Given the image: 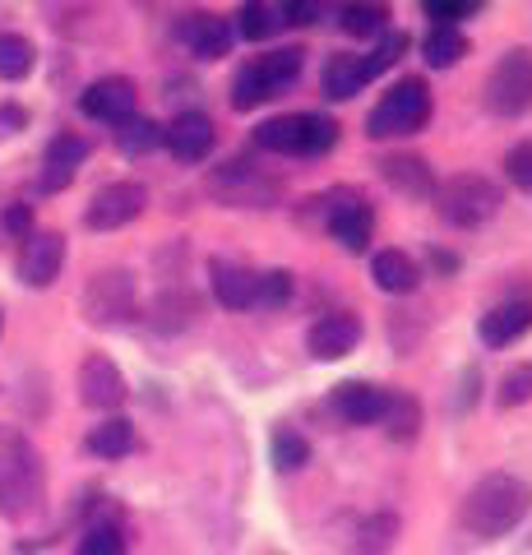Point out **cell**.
<instances>
[{"label": "cell", "mask_w": 532, "mask_h": 555, "mask_svg": "<svg viewBox=\"0 0 532 555\" xmlns=\"http://www.w3.org/2000/svg\"><path fill=\"white\" fill-rule=\"evenodd\" d=\"M89 158V139L79 134H56L47 144V171H42V190H65L75 177V167Z\"/></svg>", "instance_id": "cell-19"}, {"label": "cell", "mask_w": 532, "mask_h": 555, "mask_svg": "<svg viewBox=\"0 0 532 555\" xmlns=\"http://www.w3.org/2000/svg\"><path fill=\"white\" fill-rule=\"evenodd\" d=\"M79 555H126V532L116 524H93L89 532H83Z\"/></svg>", "instance_id": "cell-35"}, {"label": "cell", "mask_w": 532, "mask_h": 555, "mask_svg": "<svg viewBox=\"0 0 532 555\" xmlns=\"http://www.w3.org/2000/svg\"><path fill=\"white\" fill-rule=\"evenodd\" d=\"M134 306H140V287H134V273L130 269H98L89 278L79 297L83 320L93 328H121L134 320Z\"/></svg>", "instance_id": "cell-4"}, {"label": "cell", "mask_w": 532, "mask_h": 555, "mask_svg": "<svg viewBox=\"0 0 532 555\" xmlns=\"http://www.w3.org/2000/svg\"><path fill=\"white\" fill-rule=\"evenodd\" d=\"M532 328V301H505L491 315H482V343L486 347H505L514 338H523Z\"/></svg>", "instance_id": "cell-20"}, {"label": "cell", "mask_w": 532, "mask_h": 555, "mask_svg": "<svg viewBox=\"0 0 532 555\" xmlns=\"http://www.w3.org/2000/svg\"><path fill=\"white\" fill-rule=\"evenodd\" d=\"M47 500V463L20 426H0V514L33 518Z\"/></svg>", "instance_id": "cell-2"}, {"label": "cell", "mask_w": 532, "mask_h": 555, "mask_svg": "<svg viewBox=\"0 0 532 555\" xmlns=\"http://www.w3.org/2000/svg\"><path fill=\"white\" fill-rule=\"evenodd\" d=\"M236 20H242V24H236V28H242V38H255V42L269 38V33H278L287 24L283 20V5H246Z\"/></svg>", "instance_id": "cell-32"}, {"label": "cell", "mask_w": 532, "mask_h": 555, "mask_svg": "<svg viewBox=\"0 0 532 555\" xmlns=\"http://www.w3.org/2000/svg\"><path fill=\"white\" fill-rule=\"evenodd\" d=\"M144 204H148V190L140 181H112L89 199V208H83V228L116 232V228H126V222L140 218Z\"/></svg>", "instance_id": "cell-9"}, {"label": "cell", "mask_w": 532, "mask_h": 555, "mask_svg": "<svg viewBox=\"0 0 532 555\" xmlns=\"http://www.w3.org/2000/svg\"><path fill=\"white\" fill-rule=\"evenodd\" d=\"M431 120V93L421 79H403L375 102L366 116V134L371 139H393V134H417Z\"/></svg>", "instance_id": "cell-6"}, {"label": "cell", "mask_w": 532, "mask_h": 555, "mask_svg": "<svg viewBox=\"0 0 532 555\" xmlns=\"http://www.w3.org/2000/svg\"><path fill=\"white\" fill-rule=\"evenodd\" d=\"M5 228H10V232H20V236H33V214H28L24 204L5 208Z\"/></svg>", "instance_id": "cell-41"}, {"label": "cell", "mask_w": 532, "mask_h": 555, "mask_svg": "<svg viewBox=\"0 0 532 555\" xmlns=\"http://www.w3.org/2000/svg\"><path fill=\"white\" fill-rule=\"evenodd\" d=\"M269 449H273V467H278V473H297L301 463H311V444H306L291 426H278V430H273Z\"/></svg>", "instance_id": "cell-30"}, {"label": "cell", "mask_w": 532, "mask_h": 555, "mask_svg": "<svg viewBox=\"0 0 532 555\" xmlns=\"http://www.w3.org/2000/svg\"><path fill=\"white\" fill-rule=\"evenodd\" d=\"M301 130H306V112L273 116V120H264V126L255 130V144L269 149V153H291V158H301Z\"/></svg>", "instance_id": "cell-25"}, {"label": "cell", "mask_w": 532, "mask_h": 555, "mask_svg": "<svg viewBox=\"0 0 532 555\" xmlns=\"http://www.w3.org/2000/svg\"><path fill=\"white\" fill-rule=\"evenodd\" d=\"M528 509H532V486L514 473H491L468 491V500L458 509V524L472 537H482V542H495V537L519 528Z\"/></svg>", "instance_id": "cell-1"}, {"label": "cell", "mask_w": 532, "mask_h": 555, "mask_svg": "<svg viewBox=\"0 0 532 555\" xmlns=\"http://www.w3.org/2000/svg\"><path fill=\"white\" fill-rule=\"evenodd\" d=\"M79 403L93 412H112L126 403V375L107 352H89L79 361Z\"/></svg>", "instance_id": "cell-10"}, {"label": "cell", "mask_w": 532, "mask_h": 555, "mask_svg": "<svg viewBox=\"0 0 532 555\" xmlns=\"http://www.w3.org/2000/svg\"><path fill=\"white\" fill-rule=\"evenodd\" d=\"M134 98H140V89H134V79L126 75H107L83 89L79 98V112L93 116V120H112V126H121L126 116H134Z\"/></svg>", "instance_id": "cell-12"}, {"label": "cell", "mask_w": 532, "mask_h": 555, "mask_svg": "<svg viewBox=\"0 0 532 555\" xmlns=\"http://www.w3.org/2000/svg\"><path fill=\"white\" fill-rule=\"evenodd\" d=\"M371 278H375V287H380V292L407 297V292L421 283V269L412 264V255H403V250H380L371 259Z\"/></svg>", "instance_id": "cell-21"}, {"label": "cell", "mask_w": 532, "mask_h": 555, "mask_svg": "<svg viewBox=\"0 0 532 555\" xmlns=\"http://www.w3.org/2000/svg\"><path fill=\"white\" fill-rule=\"evenodd\" d=\"M532 398V366H519L501 379V408H519Z\"/></svg>", "instance_id": "cell-39"}, {"label": "cell", "mask_w": 532, "mask_h": 555, "mask_svg": "<svg viewBox=\"0 0 532 555\" xmlns=\"http://www.w3.org/2000/svg\"><path fill=\"white\" fill-rule=\"evenodd\" d=\"M163 144V130L153 126L148 116H126L121 126H116V149L126 153V158H140V153L158 149Z\"/></svg>", "instance_id": "cell-27"}, {"label": "cell", "mask_w": 532, "mask_h": 555, "mask_svg": "<svg viewBox=\"0 0 532 555\" xmlns=\"http://www.w3.org/2000/svg\"><path fill=\"white\" fill-rule=\"evenodd\" d=\"M301 61H306L301 47L264 51V56L246 61L242 69H236V79H232V107L236 112H250V107H260V102L278 98L283 89H291L297 75H301Z\"/></svg>", "instance_id": "cell-3"}, {"label": "cell", "mask_w": 532, "mask_h": 555, "mask_svg": "<svg viewBox=\"0 0 532 555\" xmlns=\"http://www.w3.org/2000/svg\"><path fill=\"white\" fill-rule=\"evenodd\" d=\"M463 51H468V42H463L458 28H431V33H426V42H421L426 65H436V69H450Z\"/></svg>", "instance_id": "cell-28"}, {"label": "cell", "mask_w": 532, "mask_h": 555, "mask_svg": "<svg viewBox=\"0 0 532 555\" xmlns=\"http://www.w3.org/2000/svg\"><path fill=\"white\" fill-rule=\"evenodd\" d=\"M403 47H407V38H403V33H385V38H380V47H375V51H371V56H366V65H371V75H380V69H389L393 61H399V56H403Z\"/></svg>", "instance_id": "cell-40"}, {"label": "cell", "mask_w": 532, "mask_h": 555, "mask_svg": "<svg viewBox=\"0 0 532 555\" xmlns=\"http://www.w3.org/2000/svg\"><path fill=\"white\" fill-rule=\"evenodd\" d=\"M486 107L495 116H523L532 112V51L514 47L486 75Z\"/></svg>", "instance_id": "cell-7"}, {"label": "cell", "mask_w": 532, "mask_h": 555, "mask_svg": "<svg viewBox=\"0 0 532 555\" xmlns=\"http://www.w3.org/2000/svg\"><path fill=\"white\" fill-rule=\"evenodd\" d=\"M436 208L450 228H482L501 208V185L477 177V171H458L436 190Z\"/></svg>", "instance_id": "cell-5"}, {"label": "cell", "mask_w": 532, "mask_h": 555, "mask_svg": "<svg viewBox=\"0 0 532 555\" xmlns=\"http://www.w3.org/2000/svg\"><path fill=\"white\" fill-rule=\"evenodd\" d=\"M393 532H399V518L393 514H375V518H366L362 524V537H356V555H385V546L393 542Z\"/></svg>", "instance_id": "cell-34"}, {"label": "cell", "mask_w": 532, "mask_h": 555, "mask_svg": "<svg viewBox=\"0 0 532 555\" xmlns=\"http://www.w3.org/2000/svg\"><path fill=\"white\" fill-rule=\"evenodd\" d=\"M356 343H362V320L348 315V310L324 315L320 324H311V334H306V347H311L315 361H342Z\"/></svg>", "instance_id": "cell-14"}, {"label": "cell", "mask_w": 532, "mask_h": 555, "mask_svg": "<svg viewBox=\"0 0 532 555\" xmlns=\"http://www.w3.org/2000/svg\"><path fill=\"white\" fill-rule=\"evenodd\" d=\"M209 283H213V297L228 310L255 306V273L232 264V259H209Z\"/></svg>", "instance_id": "cell-18"}, {"label": "cell", "mask_w": 532, "mask_h": 555, "mask_svg": "<svg viewBox=\"0 0 532 555\" xmlns=\"http://www.w3.org/2000/svg\"><path fill=\"white\" fill-rule=\"evenodd\" d=\"M291 297V273L287 269H269V273H255V306L260 310H278Z\"/></svg>", "instance_id": "cell-33"}, {"label": "cell", "mask_w": 532, "mask_h": 555, "mask_svg": "<svg viewBox=\"0 0 532 555\" xmlns=\"http://www.w3.org/2000/svg\"><path fill=\"white\" fill-rule=\"evenodd\" d=\"M33 61H38V51H33L28 38L20 33H0V79H24Z\"/></svg>", "instance_id": "cell-29"}, {"label": "cell", "mask_w": 532, "mask_h": 555, "mask_svg": "<svg viewBox=\"0 0 532 555\" xmlns=\"http://www.w3.org/2000/svg\"><path fill=\"white\" fill-rule=\"evenodd\" d=\"M380 422H385V436L389 440H417V426H421V408H417V398L403 393V389H393L385 393V412H380Z\"/></svg>", "instance_id": "cell-24"}, {"label": "cell", "mask_w": 532, "mask_h": 555, "mask_svg": "<svg viewBox=\"0 0 532 555\" xmlns=\"http://www.w3.org/2000/svg\"><path fill=\"white\" fill-rule=\"evenodd\" d=\"M209 190L232 208H269L273 199H278L283 185L273 177H264L255 163H228V167H218L209 177Z\"/></svg>", "instance_id": "cell-8"}, {"label": "cell", "mask_w": 532, "mask_h": 555, "mask_svg": "<svg viewBox=\"0 0 532 555\" xmlns=\"http://www.w3.org/2000/svg\"><path fill=\"white\" fill-rule=\"evenodd\" d=\"M385 20H389L385 5H348V10H342V28H348L352 38H371V33H385Z\"/></svg>", "instance_id": "cell-36"}, {"label": "cell", "mask_w": 532, "mask_h": 555, "mask_svg": "<svg viewBox=\"0 0 532 555\" xmlns=\"http://www.w3.org/2000/svg\"><path fill=\"white\" fill-rule=\"evenodd\" d=\"M338 144V126L334 116H320V112H306V130H301V158H320Z\"/></svg>", "instance_id": "cell-31"}, {"label": "cell", "mask_w": 532, "mask_h": 555, "mask_svg": "<svg viewBox=\"0 0 532 555\" xmlns=\"http://www.w3.org/2000/svg\"><path fill=\"white\" fill-rule=\"evenodd\" d=\"M380 177H385L393 190L412 195V199H426V195L436 190L431 167H426L421 158H412V153H403V158H385V163H380Z\"/></svg>", "instance_id": "cell-22"}, {"label": "cell", "mask_w": 532, "mask_h": 555, "mask_svg": "<svg viewBox=\"0 0 532 555\" xmlns=\"http://www.w3.org/2000/svg\"><path fill=\"white\" fill-rule=\"evenodd\" d=\"M421 10H426V20H436L431 28H454L458 20H468L477 5H472V0H426Z\"/></svg>", "instance_id": "cell-38"}, {"label": "cell", "mask_w": 532, "mask_h": 555, "mask_svg": "<svg viewBox=\"0 0 532 555\" xmlns=\"http://www.w3.org/2000/svg\"><path fill=\"white\" fill-rule=\"evenodd\" d=\"M0 126H24V112L20 107H5V112H0Z\"/></svg>", "instance_id": "cell-42"}, {"label": "cell", "mask_w": 532, "mask_h": 555, "mask_svg": "<svg viewBox=\"0 0 532 555\" xmlns=\"http://www.w3.org/2000/svg\"><path fill=\"white\" fill-rule=\"evenodd\" d=\"M505 177L523 190V195H532V139H523V144H514L505 153Z\"/></svg>", "instance_id": "cell-37"}, {"label": "cell", "mask_w": 532, "mask_h": 555, "mask_svg": "<svg viewBox=\"0 0 532 555\" xmlns=\"http://www.w3.org/2000/svg\"><path fill=\"white\" fill-rule=\"evenodd\" d=\"M181 38L199 61H218L232 51V24L218 20V14H191V20L181 24Z\"/></svg>", "instance_id": "cell-17"}, {"label": "cell", "mask_w": 532, "mask_h": 555, "mask_svg": "<svg viewBox=\"0 0 532 555\" xmlns=\"http://www.w3.org/2000/svg\"><path fill=\"white\" fill-rule=\"evenodd\" d=\"M371 79H375V75H371L366 56H334L329 65H324V93L338 98V102L352 98V93H362Z\"/></svg>", "instance_id": "cell-23"}, {"label": "cell", "mask_w": 532, "mask_h": 555, "mask_svg": "<svg viewBox=\"0 0 532 555\" xmlns=\"http://www.w3.org/2000/svg\"><path fill=\"white\" fill-rule=\"evenodd\" d=\"M163 144L171 149V158L181 163H204L213 149V120L204 112H181L171 126L163 130Z\"/></svg>", "instance_id": "cell-15"}, {"label": "cell", "mask_w": 532, "mask_h": 555, "mask_svg": "<svg viewBox=\"0 0 532 555\" xmlns=\"http://www.w3.org/2000/svg\"><path fill=\"white\" fill-rule=\"evenodd\" d=\"M65 264V236L61 232H33L20 255V278L28 287H51Z\"/></svg>", "instance_id": "cell-13"}, {"label": "cell", "mask_w": 532, "mask_h": 555, "mask_svg": "<svg viewBox=\"0 0 532 555\" xmlns=\"http://www.w3.org/2000/svg\"><path fill=\"white\" fill-rule=\"evenodd\" d=\"M89 449L98 459H126L134 449V426L126 422V416H107V422H98L89 430Z\"/></svg>", "instance_id": "cell-26"}, {"label": "cell", "mask_w": 532, "mask_h": 555, "mask_svg": "<svg viewBox=\"0 0 532 555\" xmlns=\"http://www.w3.org/2000/svg\"><path fill=\"white\" fill-rule=\"evenodd\" d=\"M334 412H338L348 426H371V422H380V412H385V389L366 385V379H348V385L334 389Z\"/></svg>", "instance_id": "cell-16"}, {"label": "cell", "mask_w": 532, "mask_h": 555, "mask_svg": "<svg viewBox=\"0 0 532 555\" xmlns=\"http://www.w3.org/2000/svg\"><path fill=\"white\" fill-rule=\"evenodd\" d=\"M324 228L338 241L342 250H366L371 246V232H375V214L362 195H342V204H329L324 208Z\"/></svg>", "instance_id": "cell-11"}]
</instances>
